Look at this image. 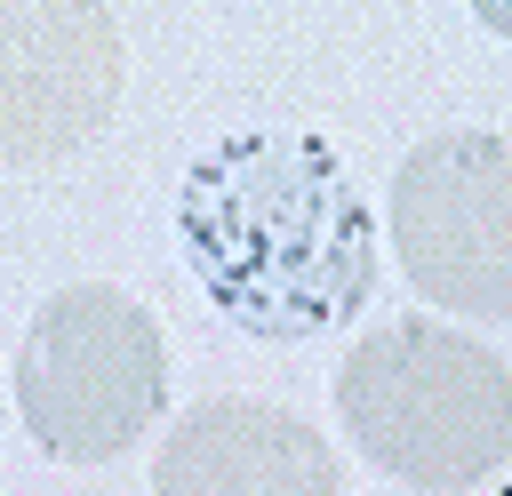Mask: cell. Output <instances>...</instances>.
I'll list each match as a JSON object with an SVG mask.
<instances>
[{
    "instance_id": "obj_1",
    "label": "cell",
    "mask_w": 512,
    "mask_h": 496,
    "mask_svg": "<svg viewBox=\"0 0 512 496\" xmlns=\"http://www.w3.org/2000/svg\"><path fill=\"white\" fill-rule=\"evenodd\" d=\"M176 248L200 296L256 344H312L376 304L384 232L312 128H232L216 136L176 192Z\"/></svg>"
},
{
    "instance_id": "obj_7",
    "label": "cell",
    "mask_w": 512,
    "mask_h": 496,
    "mask_svg": "<svg viewBox=\"0 0 512 496\" xmlns=\"http://www.w3.org/2000/svg\"><path fill=\"white\" fill-rule=\"evenodd\" d=\"M472 16H480L496 40H512V0H472Z\"/></svg>"
},
{
    "instance_id": "obj_4",
    "label": "cell",
    "mask_w": 512,
    "mask_h": 496,
    "mask_svg": "<svg viewBox=\"0 0 512 496\" xmlns=\"http://www.w3.org/2000/svg\"><path fill=\"white\" fill-rule=\"evenodd\" d=\"M392 256L408 288L464 320H512V136L440 128L392 168Z\"/></svg>"
},
{
    "instance_id": "obj_5",
    "label": "cell",
    "mask_w": 512,
    "mask_h": 496,
    "mask_svg": "<svg viewBox=\"0 0 512 496\" xmlns=\"http://www.w3.org/2000/svg\"><path fill=\"white\" fill-rule=\"evenodd\" d=\"M128 96V32L104 0H0V168L88 152Z\"/></svg>"
},
{
    "instance_id": "obj_6",
    "label": "cell",
    "mask_w": 512,
    "mask_h": 496,
    "mask_svg": "<svg viewBox=\"0 0 512 496\" xmlns=\"http://www.w3.org/2000/svg\"><path fill=\"white\" fill-rule=\"evenodd\" d=\"M152 488L160 496H336L344 464L336 448L272 400H192L160 456H152Z\"/></svg>"
},
{
    "instance_id": "obj_3",
    "label": "cell",
    "mask_w": 512,
    "mask_h": 496,
    "mask_svg": "<svg viewBox=\"0 0 512 496\" xmlns=\"http://www.w3.org/2000/svg\"><path fill=\"white\" fill-rule=\"evenodd\" d=\"M168 408V336L160 320L112 288H56L16 344V416L56 464H112Z\"/></svg>"
},
{
    "instance_id": "obj_2",
    "label": "cell",
    "mask_w": 512,
    "mask_h": 496,
    "mask_svg": "<svg viewBox=\"0 0 512 496\" xmlns=\"http://www.w3.org/2000/svg\"><path fill=\"white\" fill-rule=\"evenodd\" d=\"M336 416L352 448L408 488H480L512 464V368L440 312L368 328L336 368Z\"/></svg>"
}]
</instances>
